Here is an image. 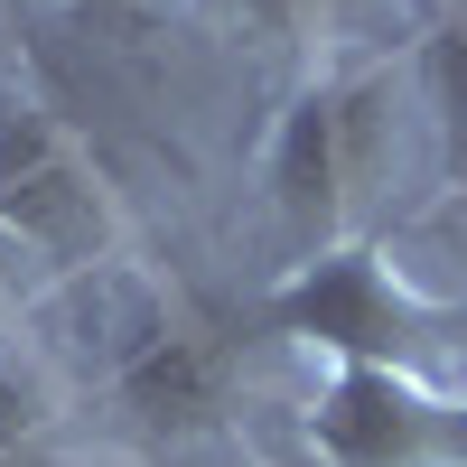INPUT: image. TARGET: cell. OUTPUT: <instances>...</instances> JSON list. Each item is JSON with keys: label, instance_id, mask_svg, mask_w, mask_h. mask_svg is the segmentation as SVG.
<instances>
[{"label": "cell", "instance_id": "cell-3", "mask_svg": "<svg viewBox=\"0 0 467 467\" xmlns=\"http://www.w3.org/2000/svg\"><path fill=\"white\" fill-rule=\"evenodd\" d=\"M0 244L47 281H103L122 262V206L94 150L47 103L0 94Z\"/></svg>", "mask_w": 467, "mask_h": 467}, {"label": "cell", "instance_id": "cell-7", "mask_svg": "<svg viewBox=\"0 0 467 467\" xmlns=\"http://www.w3.org/2000/svg\"><path fill=\"white\" fill-rule=\"evenodd\" d=\"M244 19H262L290 47H346V37H374L383 19H402L411 0H234Z\"/></svg>", "mask_w": 467, "mask_h": 467}, {"label": "cell", "instance_id": "cell-2", "mask_svg": "<svg viewBox=\"0 0 467 467\" xmlns=\"http://www.w3.org/2000/svg\"><path fill=\"white\" fill-rule=\"evenodd\" d=\"M281 337L318 346L327 365H383V374H420V383H449L458 374V346L467 318L440 299L411 290V271L374 244H337L318 262H299V281L271 299Z\"/></svg>", "mask_w": 467, "mask_h": 467}, {"label": "cell", "instance_id": "cell-1", "mask_svg": "<svg viewBox=\"0 0 467 467\" xmlns=\"http://www.w3.org/2000/svg\"><path fill=\"white\" fill-rule=\"evenodd\" d=\"M393 169H402V75L383 66L299 85L271 131V206L308 262L337 244H365Z\"/></svg>", "mask_w": 467, "mask_h": 467}, {"label": "cell", "instance_id": "cell-9", "mask_svg": "<svg viewBox=\"0 0 467 467\" xmlns=\"http://www.w3.org/2000/svg\"><path fill=\"white\" fill-rule=\"evenodd\" d=\"M19 308H28V271H19V253L0 244V346L19 337Z\"/></svg>", "mask_w": 467, "mask_h": 467}, {"label": "cell", "instance_id": "cell-5", "mask_svg": "<svg viewBox=\"0 0 467 467\" xmlns=\"http://www.w3.org/2000/svg\"><path fill=\"white\" fill-rule=\"evenodd\" d=\"M112 402H122L150 440H206V431H224V411H234L224 337L197 327V318L150 308V318L122 337V356H112Z\"/></svg>", "mask_w": 467, "mask_h": 467}, {"label": "cell", "instance_id": "cell-8", "mask_svg": "<svg viewBox=\"0 0 467 467\" xmlns=\"http://www.w3.org/2000/svg\"><path fill=\"white\" fill-rule=\"evenodd\" d=\"M47 420H57V383L37 356H19V346H0V467L28 458L37 440H47Z\"/></svg>", "mask_w": 467, "mask_h": 467}, {"label": "cell", "instance_id": "cell-4", "mask_svg": "<svg viewBox=\"0 0 467 467\" xmlns=\"http://www.w3.org/2000/svg\"><path fill=\"white\" fill-rule=\"evenodd\" d=\"M308 449L327 467H467V393L383 365H327Z\"/></svg>", "mask_w": 467, "mask_h": 467}, {"label": "cell", "instance_id": "cell-6", "mask_svg": "<svg viewBox=\"0 0 467 467\" xmlns=\"http://www.w3.org/2000/svg\"><path fill=\"white\" fill-rule=\"evenodd\" d=\"M411 94H420V122H431V160H440V178L467 187V10L420 28Z\"/></svg>", "mask_w": 467, "mask_h": 467}]
</instances>
